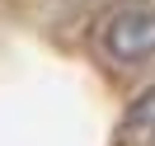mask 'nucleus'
<instances>
[{"instance_id": "nucleus-1", "label": "nucleus", "mask_w": 155, "mask_h": 146, "mask_svg": "<svg viewBox=\"0 0 155 146\" xmlns=\"http://www.w3.org/2000/svg\"><path fill=\"white\" fill-rule=\"evenodd\" d=\"M104 52L117 66H141L155 57V10L146 5H127L108 19L104 29Z\"/></svg>"}, {"instance_id": "nucleus-2", "label": "nucleus", "mask_w": 155, "mask_h": 146, "mask_svg": "<svg viewBox=\"0 0 155 146\" xmlns=\"http://www.w3.org/2000/svg\"><path fill=\"white\" fill-rule=\"evenodd\" d=\"M117 146H155V90H146L117 127Z\"/></svg>"}]
</instances>
